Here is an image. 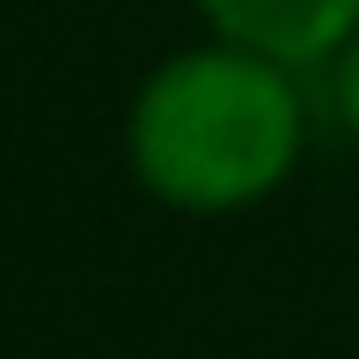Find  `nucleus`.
<instances>
[{
	"label": "nucleus",
	"mask_w": 359,
	"mask_h": 359,
	"mask_svg": "<svg viewBox=\"0 0 359 359\" xmlns=\"http://www.w3.org/2000/svg\"><path fill=\"white\" fill-rule=\"evenodd\" d=\"M308 110L286 67L242 44H191L140 81L125 154L147 198L176 213H242L293 176Z\"/></svg>",
	"instance_id": "f257e3e1"
},
{
	"label": "nucleus",
	"mask_w": 359,
	"mask_h": 359,
	"mask_svg": "<svg viewBox=\"0 0 359 359\" xmlns=\"http://www.w3.org/2000/svg\"><path fill=\"white\" fill-rule=\"evenodd\" d=\"M220 44L271 59L286 74L337 67V52L359 37V0H191Z\"/></svg>",
	"instance_id": "f03ea898"
},
{
	"label": "nucleus",
	"mask_w": 359,
	"mask_h": 359,
	"mask_svg": "<svg viewBox=\"0 0 359 359\" xmlns=\"http://www.w3.org/2000/svg\"><path fill=\"white\" fill-rule=\"evenodd\" d=\"M337 110H345V125H352V140H359V37L337 52Z\"/></svg>",
	"instance_id": "7ed1b4c3"
}]
</instances>
